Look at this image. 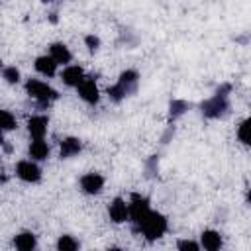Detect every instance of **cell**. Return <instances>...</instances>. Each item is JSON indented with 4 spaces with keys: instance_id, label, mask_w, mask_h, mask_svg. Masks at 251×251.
<instances>
[{
    "instance_id": "1",
    "label": "cell",
    "mask_w": 251,
    "mask_h": 251,
    "mask_svg": "<svg viewBox=\"0 0 251 251\" xmlns=\"http://www.w3.org/2000/svg\"><path fill=\"white\" fill-rule=\"evenodd\" d=\"M229 92H231V84L229 82L220 84L210 98L200 102L202 116L208 118V120H218V118L227 116V112H229Z\"/></svg>"
},
{
    "instance_id": "2",
    "label": "cell",
    "mask_w": 251,
    "mask_h": 251,
    "mask_svg": "<svg viewBox=\"0 0 251 251\" xmlns=\"http://www.w3.org/2000/svg\"><path fill=\"white\" fill-rule=\"evenodd\" d=\"M137 86H139V73L135 71V69H127V71H124L120 76H118V82L116 84H112L110 88H108V98L112 100V102H122V100H126V98H129V96H133L135 92H137Z\"/></svg>"
},
{
    "instance_id": "3",
    "label": "cell",
    "mask_w": 251,
    "mask_h": 251,
    "mask_svg": "<svg viewBox=\"0 0 251 251\" xmlns=\"http://www.w3.org/2000/svg\"><path fill=\"white\" fill-rule=\"evenodd\" d=\"M25 92L37 104V108H49V104L59 98V92L51 84L37 80V78H29L25 82Z\"/></svg>"
},
{
    "instance_id": "4",
    "label": "cell",
    "mask_w": 251,
    "mask_h": 251,
    "mask_svg": "<svg viewBox=\"0 0 251 251\" xmlns=\"http://www.w3.org/2000/svg\"><path fill=\"white\" fill-rule=\"evenodd\" d=\"M129 222H131V229L135 233H139V227L141 224L147 220V216L153 212L151 206H149V198H145L143 194L139 192H133L129 196Z\"/></svg>"
},
{
    "instance_id": "5",
    "label": "cell",
    "mask_w": 251,
    "mask_h": 251,
    "mask_svg": "<svg viewBox=\"0 0 251 251\" xmlns=\"http://www.w3.org/2000/svg\"><path fill=\"white\" fill-rule=\"evenodd\" d=\"M167 227H169L167 218H165L163 214H159V212H151V214L147 216V220L141 224L139 233H141L147 241H157L159 237H163V235L167 233Z\"/></svg>"
},
{
    "instance_id": "6",
    "label": "cell",
    "mask_w": 251,
    "mask_h": 251,
    "mask_svg": "<svg viewBox=\"0 0 251 251\" xmlns=\"http://www.w3.org/2000/svg\"><path fill=\"white\" fill-rule=\"evenodd\" d=\"M16 176L24 182H39L41 180V169L37 167L35 161L31 159H24L16 163Z\"/></svg>"
},
{
    "instance_id": "7",
    "label": "cell",
    "mask_w": 251,
    "mask_h": 251,
    "mask_svg": "<svg viewBox=\"0 0 251 251\" xmlns=\"http://www.w3.org/2000/svg\"><path fill=\"white\" fill-rule=\"evenodd\" d=\"M76 92H78V96H80L86 104H92V106H94V104L100 100V90H98V86H96V76H86V78L78 84Z\"/></svg>"
},
{
    "instance_id": "8",
    "label": "cell",
    "mask_w": 251,
    "mask_h": 251,
    "mask_svg": "<svg viewBox=\"0 0 251 251\" xmlns=\"http://www.w3.org/2000/svg\"><path fill=\"white\" fill-rule=\"evenodd\" d=\"M108 216L114 224H124V222H129V204L124 200V198H114L108 206Z\"/></svg>"
},
{
    "instance_id": "9",
    "label": "cell",
    "mask_w": 251,
    "mask_h": 251,
    "mask_svg": "<svg viewBox=\"0 0 251 251\" xmlns=\"http://www.w3.org/2000/svg\"><path fill=\"white\" fill-rule=\"evenodd\" d=\"M80 190L84 194H98L104 188V176L100 173H86L80 176Z\"/></svg>"
},
{
    "instance_id": "10",
    "label": "cell",
    "mask_w": 251,
    "mask_h": 251,
    "mask_svg": "<svg viewBox=\"0 0 251 251\" xmlns=\"http://www.w3.org/2000/svg\"><path fill=\"white\" fill-rule=\"evenodd\" d=\"M47 126H49V120L47 116L43 114H35L27 120V131H29V137L31 139H43L45 133H47Z\"/></svg>"
},
{
    "instance_id": "11",
    "label": "cell",
    "mask_w": 251,
    "mask_h": 251,
    "mask_svg": "<svg viewBox=\"0 0 251 251\" xmlns=\"http://www.w3.org/2000/svg\"><path fill=\"white\" fill-rule=\"evenodd\" d=\"M84 78H86V75H84L82 67H78V65H69V67H65L63 73H61V80H63L67 86L78 88V84H80Z\"/></svg>"
},
{
    "instance_id": "12",
    "label": "cell",
    "mask_w": 251,
    "mask_h": 251,
    "mask_svg": "<svg viewBox=\"0 0 251 251\" xmlns=\"http://www.w3.org/2000/svg\"><path fill=\"white\" fill-rule=\"evenodd\" d=\"M200 245H202L204 251H220L222 245H224L222 233L216 231V229H204L202 235H200Z\"/></svg>"
},
{
    "instance_id": "13",
    "label": "cell",
    "mask_w": 251,
    "mask_h": 251,
    "mask_svg": "<svg viewBox=\"0 0 251 251\" xmlns=\"http://www.w3.org/2000/svg\"><path fill=\"white\" fill-rule=\"evenodd\" d=\"M80 149H82V143L78 137H65V139H61V145H59V157L71 159V157L78 155Z\"/></svg>"
},
{
    "instance_id": "14",
    "label": "cell",
    "mask_w": 251,
    "mask_h": 251,
    "mask_svg": "<svg viewBox=\"0 0 251 251\" xmlns=\"http://www.w3.org/2000/svg\"><path fill=\"white\" fill-rule=\"evenodd\" d=\"M49 55L53 57V61H55L57 65H67V67H69L71 59H73V53H71L69 47H67L65 43H61V41L49 45Z\"/></svg>"
},
{
    "instance_id": "15",
    "label": "cell",
    "mask_w": 251,
    "mask_h": 251,
    "mask_svg": "<svg viewBox=\"0 0 251 251\" xmlns=\"http://www.w3.org/2000/svg\"><path fill=\"white\" fill-rule=\"evenodd\" d=\"M33 67H35V71L39 73V75H43V76H55L57 75V63L53 61V57L51 55H39L37 59H35V63H33Z\"/></svg>"
},
{
    "instance_id": "16",
    "label": "cell",
    "mask_w": 251,
    "mask_h": 251,
    "mask_svg": "<svg viewBox=\"0 0 251 251\" xmlns=\"http://www.w3.org/2000/svg\"><path fill=\"white\" fill-rule=\"evenodd\" d=\"M14 247L16 251H35L37 247V237L31 231H20L14 237Z\"/></svg>"
},
{
    "instance_id": "17",
    "label": "cell",
    "mask_w": 251,
    "mask_h": 251,
    "mask_svg": "<svg viewBox=\"0 0 251 251\" xmlns=\"http://www.w3.org/2000/svg\"><path fill=\"white\" fill-rule=\"evenodd\" d=\"M27 153L31 157V161H43L49 157V145L45 139H31L29 147H27Z\"/></svg>"
},
{
    "instance_id": "18",
    "label": "cell",
    "mask_w": 251,
    "mask_h": 251,
    "mask_svg": "<svg viewBox=\"0 0 251 251\" xmlns=\"http://www.w3.org/2000/svg\"><path fill=\"white\" fill-rule=\"evenodd\" d=\"M188 110H190V102L180 100V98H175V100H171V104H169V118L175 122V120L182 118Z\"/></svg>"
},
{
    "instance_id": "19",
    "label": "cell",
    "mask_w": 251,
    "mask_h": 251,
    "mask_svg": "<svg viewBox=\"0 0 251 251\" xmlns=\"http://www.w3.org/2000/svg\"><path fill=\"white\" fill-rule=\"evenodd\" d=\"M237 139L241 143H245V145L251 147V116L239 124V127H237Z\"/></svg>"
},
{
    "instance_id": "20",
    "label": "cell",
    "mask_w": 251,
    "mask_h": 251,
    "mask_svg": "<svg viewBox=\"0 0 251 251\" xmlns=\"http://www.w3.org/2000/svg\"><path fill=\"white\" fill-rule=\"evenodd\" d=\"M57 251H78V241L73 235H61L57 239Z\"/></svg>"
},
{
    "instance_id": "21",
    "label": "cell",
    "mask_w": 251,
    "mask_h": 251,
    "mask_svg": "<svg viewBox=\"0 0 251 251\" xmlns=\"http://www.w3.org/2000/svg\"><path fill=\"white\" fill-rule=\"evenodd\" d=\"M0 126H2V131L16 129V116L10 110H0Z\"/></svg>"
},
{
    "instance_id": "22",
    "label": "cell",
    "mask_w": 251,
    "mask_h": 251,
    "mask_svg": "<svg viewBox=\"0 0 251 251\" xmlns=\"http://www.w3.org/2000/svg\"><path fill=\"white\" fill-rule=\"evenodd\" d=\"M2 78L8 84H16V82H20V71L14 65H8V67L2 69Z\"/></svg>"
},
{
    "instance_id": "23",
    "label": "cell",
    "mask_w": 251,
    "mask_h": 251,
    "mask_svg": "<svg viewBox=\"0 0 251 251\" xmlns=\"http://www.w3.org/2000/svg\"><path fill=\"white\" fill-rule=\"evenodd\" d=\"M159 171V155H151L147 161H145V176L147 178H153Z\"/></svg>"
},
{
    "instance_id": "24",
    "label": "cell",
    "mask_w": 251,
    "mask_h": 251,
    "mask_svg": "<svg viewBox=\"0 0 251 251\" xmlns=\"http://www.w3.org/2000/svg\"><path fill=\"white\" fill-rule=\"evenodd\" d=\"M176 251H200V245L194 239H178Z\"/></svg>"
},
{
    "instance_id": "25",
    "label": "cell",
    "mask_w": 251,
    "mask_h": 251,
    "mask_svg": "<svg viewBox=\"0 0 251 251\" xmlns=\"http://www.w3.org/2000/svg\"><path fill=\"white\" fill-rule=\"evenodd\" d=\"M84 43H86L88 51H90V53H94V51H98V47H100V37H98V35H94V33H90V35H86V37H84Z\"/></svg>"
},
{
    "instance_id": "26",
    "label": "cell",
    "mask_w": 251,
    "mask_h": 251,
    "mask_svg": "<svg viewBox=\"0 0 251 251\" xmlns=\"http://www.w3.org/2000/svg\"><path fill=\"white\" fill-rule=\"evenodd\" d=\"M175 135V126H169L167 129H165V133H163V137H161V143H169V139Z\"/></svg>"
},
{
    "instance_id": "27",
    "label": "cell",
    "mask_w": 251,
    "mask_h": 251,
    "mask_svg": "<svg viewBox=\"0 0 251 251\" xmlns=\"http://www.w3.org/2000/svg\"><path fill=\"white\" fill-rule=\"evenodd\" d=\"M2 149H4V153H12V145H10L6 139L2 141Z\"/></svg>"
},
{
    "instance_id": "28",
    "label": "cell",
    "mask_w": 251,
    "mask_h": 251,
    "mask_svg": "<svg viewBox=\"0 0 251 251\" xmlns=\"http://www.w3.org/2000/svg\"><path fill=\"white\" fill-rule=\"evenodd\" d=\"M49 20L55 24V22H57V14H55V12H51V14H49Z\"/></svg>"
},
{
    "instance_id": "29",
    "label": "cell",
    "mask_w": 251,
    "mask_h": 251,
    "mask_svg": "<svg viewBox=\"0 0 251 251\" xmlns=\"http://www.w3.org/2000/svg\"><path fill=\"white\" fill-rule=\"evenodd\" d=\"M245 200H247V204H251V188L247 190V196H245Z\"/></svg>"
},
{
    "instance_id": "30",
    "label": "cell",
    "mask_w": 251,
    "mask_h": 251,
    "mask_svg": "<svg viewBox=\"0 0 251 251\" xmlns=\"http://www.w3.org/2000/svg\"><path fill=\"white\" fill-rule=\"evenodd\" d=\"M108 251H124V249H120V247H110Z\"/></svg>"
}]
</instances>
